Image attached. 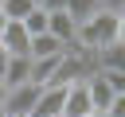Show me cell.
Returning <instances> with one entry per match:
<instances>
[{
  "instance_id": "cell-11",
  "label": "cell",
  "mask_w": 125,
  "mask_h": 117,
  "mask_svg": "<svg viewBox=\"0 0 125 117\" xmlns=\"http://www.w3.org/2000/svg\"><path fill=\"white\" fill-rule=\"evenodd\" d=\"M31 8H35L31 0H0V16H4L8 23H23Z\"/></svg>"
},
{
  "instance_id": "cell-14",
  "label": "cell",
  "mask_w": 125,
  "mask_h": 117,
  "mask_svg": "<svg viewBox=\"0 0 125 117\" xmlns=\"http://www.w3.org/2000/svg\"><path fill=\"white\" fill-rule=\"evenodd\" d=\"M102 78H105V86L113 90V94H125V74L121 70H98Z\"/></svg>"
},
{
  "instance_id": "cell-20",
  "label": "cell",
  "mask_w": 125,
  "mask_h": 117,
  "mask_svg": "<svg viewBox=\"0 0 125 117\" xmlns=\"http://www.w3.org/2000/svg\"><path fill=\"white\" fill-rule=\"evenodd\" d=\"M0 117H4V113H0Z\"/></svg>"
},
{
  "instance_id": "cell-2",
  "label": "cell",
  "mask_w": 125,
  "mask_h": 117,
  "mask_svg": "<svg viewBox=\"0 0 125 117\" xmlns=\"http://www.w3.org/2000/svg\"><path fill=\"white\" fill-rule=\"evenodd\" d=\"M39 94H43V86H35V82H23V86H16V90H8V94H4V105H0V113H4V117H27V113L35 109Z\"/></svg>"
},
{
  "instance_id": "cell-18",
  "label": "cell",
  "mask_w": 125,
  "mask_h": 117,
  "mask_svg": "<svg viewBox=\"0 0 125 117\" xmlns=\"http://www.w3.org/2000/svg\"><path fill=\"white\" fill-rule=\"evenodd\" d=\"M4 27H8V20H4V16H0V31H4Z\"/></svg>"
},
{
  "instance_id": "cell-21",
  "label": "cell",
  "mask_w": 125,
  "mask_h": 117,
  "mask_svg": "<svg viewBox=\"0 0 125 117\" xmlns=\"http://www.w3.org/2000/svg\"><path fill=\"white\" fill-rule=\"evenodd\" d=\"M94 117H98V113H94Z\"/></svg>"
},
{
  "instance_id": "cell-7",
  "label": "cell",
  "mask_w": 125,
  "mask_h": 117,
  "mask_svg": "<svg viewBox=\"0 0 125 117\" xmlns=\"http://www.w3.org/2000/svg\"><path fill=\"white\" fill-rule=\"evenodd\" d=\"M62 51H66V47H62L55 35H47V31H43V35H31V43H27V58H31V62L55 58V55H62Z\"/></svg>"
},
{
  "instance_id": "cell-5",
  "label": "cell",
  "mask_w": 125,
  "mask_h": 117,
  "mask_svg": "<svg viewBox=\"0 0 125 117\" xmlns=\"http://www.w3.org/2000/svg\"><path fill=\"white\" fill-rule=\"evenodd\" d=\"M62 117H94V105H90V94H86V82H74V86H66V101H62Z\"/></svg>"
},
{
  "instance_id": "cell-16",
  "label": "cell",
  "mask_w": 125,
  "mask_h": 117,
  "mask_svg": "<svg viewBox=\"0 0 125 117\" xmlns=\"http://www.w3.org/2000/svg\"><path fill=\"white\" fill-rule=\"evenodd\" d=\"M117 43H125V12L117 16Z\"/></svg>"
},
{
  "instance_id": "cell-9",
  "label": "cell",
  "mask_w": 125,
  "mask_h": 117,
  "mask_svg": "<svg viewBox=\"0 0 125 117\" xmlns=\"http://www.w3.org/2000/svg\"><path fill=\"white\" fill-rule=\"evenodd\" d=\"M86 94H90V105H94V113L102 117L105 109H109V101H113V90L105 86V78L102 74H90L86 78Z\"/></svg>"
},
{
  "instance_id": "cell-1",
  "label": "cell",
  "mask_w": 125,
  "mask_h": 117,
  "mask_svg": "<svg viewBox=\"0 0 125 117\" xmlns=\"http://www.w3.org/2000/svg\"><path fill=\"white\" fill-rule=\"evenodd\" d=\"M74 43L86 47V51H94V55L105 51L109 43H117V16H109V12H94L86 23H78Z\"/></svg>"
},
{
  "instance_id": "cell-4",
  "label": "cell",
  "mask_w": 125,
  "mask_h": 117,
  "mask_svg": "<svg viewBox=\"0 0 125 117\" xmlns=\"http://www.w3.org/2000/svg\"><path fill=\"white\" fill-rule=\"evenodd\" d=\"M27 43H31V35L23 31V23H8L4 31H0V51L8 55V58H27Z\"/></svg>"
},
{
  "instance_id": "cell-8",
  "label": "cell",
  "mask_w": 125,
  "mask_h": 117,
  "mask_svg": "<svg viewBox=\"0 0 125 117\" xmlns=\"http://www.w3.org/2000/svg\"><path fill=\"white\" fill-rule=\"evenodd\" d=\"M4 90H16V86H23V82H31V58H8L4 62Z\"/></svg>"
},
{
  "instance_id": "cell-15",
  "label": "cell",
  "mask_w": 125,
  "mask_h": 117,
  "mask_svg": "<svg viewBox=\"0 0 125 117\" xmlns=\"http://www.w3.org/2000/svg\"><path fill=\"white\" fill-rule=\"evenodd\" d=\"M39 8H43V12H66V0H43Z\"/></svg>"
},
{
  "instance_id": "cell-3",
  "label": "cell",
  "mask_w": 125,
  "mask_h": 117,
  "mask_svg": "<svg viewBox=\"0 0 125 117\" xmlns=\"http://www.w3.org/2000/svg\"><path fill=\"white\" fill-rule=\"evenodd\" d=\"M62 101H66V86H43V94L27 117H62Z\"/></svg>"
},
{
  "instance_id": "cell-12",
  "label": "cell",
  "mask_w": 125,
  "mask_h": 117,
  "mask_svg": "<svg viewBox=\"0 0 125 117\" xmlns=\"http://www.w3.org/2000/svg\"><path fill=\"white\" fill-rule=\"evenodd\" d=\"M94 12H102V0H66V16L74 23H86Z\"/></svg>"
},
{
  "instance_id": "cell-17",
  "label": "cell",
  "mask_w": 125,
  "mask_h": 117,
  "mask_svg": "<svg viewBox=\"0 0 125 117\" xmlns=\"http://www.w3.org/2000/svg\"><path fill=\"white\" fill-rule=\"evenodd\" d=\"M4 94H8V90H4V82H0V105H4Z\"/></svg>"
},
{
  "instance_id": "cell-13",
  "label": "cell",
  "mask_w": 125,
  "mask_h": 117,
  "mask_svg": "<svg viewBox=\"0 0 125 117\" xmlns=\"http://www.w3.org/2000/svg\"><path fill=\"white\" fill-rule=\"evenodd\" d=\"M23 31H27V35H43V31H47V12H43V8H31L27 20H23Z\"/></svg>"
},
{
  "instance_id": "cell-10",
  "label": "cell",
  "mask_w": 125,
  "mask_h": 117,
  "mask_svg": "<svg viewBox=\"0 0 125 117\" xmlns=\"http://www.w3.org/2000/svg\"><path fill=\"white\" fill-rule=\"evenodd\" d=\"M94 62H98V70H121L125 74V43H109L105 51L94 55Z\"/></svg>"
},
{
  "instance_id": "cell-19",
  "label": "cell",
  "mask_w": 125,
  "mask_h": 117,
  "mask_svg": "<svg viewBox=\"0 0 125 117\" xmlns=\"http://www.w3.org/2000/svg\"><path fill=\"white\" fill-rule=\"evenodd\" d=\"M31 4H35V8H39V4H43V0H31Z\"/></svg>"
},
{
  "instance_id": "cell-6",
  "label": "cell",
  "mask_w": 125,
  "mask_h": 117,
  "mask_svg": "<svg viewBox=\"0 0 125 117\" xmlns=\"http://www.w3.org/2000/svg\"><path fill=\"white\" fill-rule=\"evenodd\" d=\"M47 35H55V39L66 47V43H74V35H78V23H74L66 12H47Z\"/></svg>"
}]
</instances>
